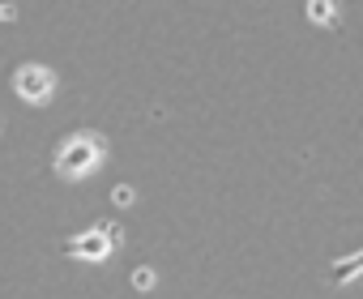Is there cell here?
<instances>
[{"label": "cell", "instance_id": "5b68a950", "mask_svg": "<svg viewBox=\"0 0 363 299\" xmlns=\"http://www.w3.org/2000/svg\"><path fill=\"white\" fill-rule=\"evenodd\" d=\"M308 18H312L316 26H333V22H337L333 0H308Z\"/></svg>", "mask_w": 363, "mask_h": 299}, {"label": "cell", "instance_id": "277c9868", "mask_svg": "<svg viewBox=\"0 0 363 299\" xmlns=\"http://www.w3.org/2000/svg\"><path fill=\"white\" fill-rule=\"evenodd\" d=\"M354 278H363V248L329 265V282H333V286H346V282H354Z\"/></svg>", "mask_w": 363, "mask_h": 299}, {"label": "cell", "instance_id": "7a4b0ae2", "mask_svg": "<svg viewBox=\"0 0 363 299\" xmlns=\"http://www.w3.org/2000/svg\"><path fill=\"white\" fill-rule=\"evenodd\" d=\"M13 90H18V98H26V103H48L52 90H56V77H52V69H43V64H22V69L13 73Z\"/></svg>", "mask_w": 363, "mask_h": 299}, {"label": "cell", "instance_id": "9c48e42d", "mask_svg": "<svg viewBox=\"0 0 363 299\" xmlns=\"http://www.w3.org/2000/svg\"><path fill=\"white\" fill-rule=\"evenodd\" d=\"M0 22H13V5H0Z\"/></svg>", "mask_w": 363, "mask_h": 299}, {"label": "cell", "instance_id": "30bf717a", "mask_svg": "<svg viewBox=\"0 0 363 299\" xmlns=\"http://www.w3.org/2000/svg\"><path fill=\"white\" fill-rule=\"evenodd\" d=\"M0 128H5V124H0Z\"/></svg>", "mask_w": 363, "mask_h": 299}, {"label": "cell", "instance_id": "52a82bcc", "mask_svg": "<svg viewBox=\"0 0 363 299\" xmlns=\"http://www.w3.org/2000/svg\"><path fill=\"white\" fill-rule=\"evenodd\" d=\"M128 201H133V188H124V184L111 188V205H128Z\"/></svg>", "mask_w": 363, "mask_h": 299}, {"label": "cell", "instance_id": "ba28073f", "mask_svg": "<svg viewBox=\"0 0 363 299\" xmlns=\"http://www.w3.org/2000/svg\"><path fill=\"white\" fill-rule=\"evenodd\" d=\"M103 231H107V239H111V244H120V239H124V231H120V222H103Z\"/></svg>", "mask_w": 363, "mask_h": 299}, {"label": "cell", "instance_id": "3957f363", "mask_svg": "<svg viewBox=\"0 0 363 299\" xmlns=\"http://www.w3.org/2000/svg\"><path fill=\"white\" fill-rule=\"evenodd\" d=\"M111 248H116V244L107 239V231H103V227L82 231V235H69V239L60 244V252H65V256H73V261H103Z\"/></svg>", "mask_w": 363, "mask_h": 299}, {"label": "cell", "instance_id": "6da1fadb", "mask_svg": "<svg viewBox=\"0 0 363 299\" xmlns=\"http://www.w3.org/2000/svg\"><path fill=\"white\" fill-rule=\"evenodd\" d=\"M103 137L99 132H73V137H65V145L56 150V176H65V180H82V176H90L94 167H99V159H103Z\"/></svg>", "mask_w": 363, "mask_h": 299}, {"label": "cell", "instance_id": "8992f818", "mask_svg": "<svg viewBox=\"0 0 363 299\" xmlns=\"http://www.w3.org/2000/svg\"><path fill=\"white\" fill-rule=\"evenodd\" d=\"M133 286H137V290H150V286H154V269H145V265L133 269Z\"/></svg>", "mask_w": 363, "mask_h": 299}]
</instances>
